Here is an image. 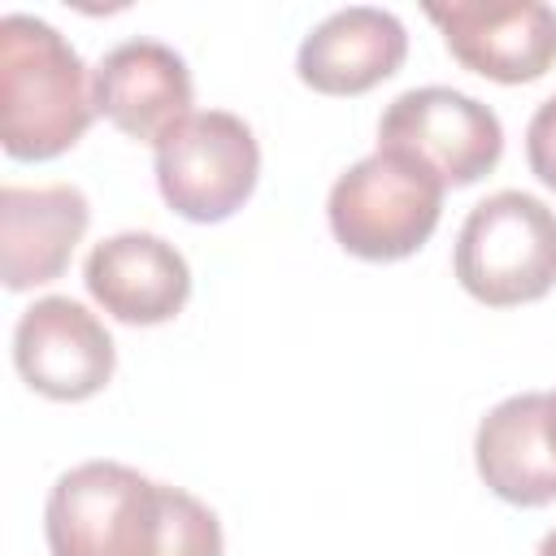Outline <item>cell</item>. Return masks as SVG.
<instances>
[{
    "label": "cell",
    "instance_id": "14",
    "mask_svg": "<svg viewBox=\"0 0 556 556\" xmlns=\"http://www.w3.org/2000/svg\"><path fill=\"white\" fill-rule=\"evenodd\" d=\"M526 161H530V174L547 191H556V96H547L526 126Z\"/></svg>",
    "mask_w": 556,
    "mask_h": 556
},
{
    "label": "cell",
    "instance_id": "5",
    "mask_svg": "<svg viewBox=\"0 0 556 556\" xmlns=\"http://www.w3.org/2000/svg\"><path fill=\"white\" fill-rule=\"evenodd\" d=\"M161 200L200 226L235 217L261 178V148L239 113L204 109L152 143Z\"/></svg>",
    "mask_w": 556,
    "mask_h": 556
},
{
    "label": "cell",
    "instance_id": "6",
    "mask_svg": "<svg viewBox=\"0 0 556 556\" xmlns=\"http://www.w3.org/2000/svg\"><path fill=\"white\" fill-rule=\"evenodd\" d=\"M378 148L417 161L443 187H469L500 165L504 126L491 104L456 87H413L382 109Z\"/></svg>",
    "mask_w": 556,
    "mask_h": 556
},
{
    "label": "cell",
    "instance_id": "7",
    "mask_svg": "<svg viewBox=\"0 0 556 556\" xmlns=\"http://www.w3.org/2000/svg\"><path fill=\"white\" fill-rule=\"evenodd\" d=\"M13 365L22 382L43 400L78 404L109 387L117 348L87 304L70 295H43L22 308L13 326Z\"/></svg>",
    "mask_w": 556,
    "mask_h": 556
},
{
    "label": "cell",
    "instance_id": "9",
    "mask_svg": "<svg viewBox=\"0 0 556 556\" xmlns=\"http://www.w3.org/2000/svg\"><path fill=\"white\" fill-rule=\"evenodd\" d=\"M87 295L126 326H161L174 321L191 300V265L187 256L152 235V230H122L100 239L83 265Z\"/></svg>",
    "mask_w": 556,
    "mask_h": 556
},
{
    "label": "cell",
    "instance_id": "4",
    "mask_svg": "<svg viewBox=\"0 0 556 556\" xmlns=\"http://www.w3.org/2000/svg\"><path fill=\"white\" fill-rule=\"evenodd\" d=\"M452 269L486 308L543 300L556 287V208L530 191H495L478 200L460 222Z\"/></svg>",
    "mask_w": 556,
    "mask_h": 556
},
{
    "label": "cell",
    "instance_id": "12",
    "mask_svg": "<svg viewBox=\"0 0 556 556\" xmlns=\"http://www.w3.org/2000/svg\"><path fill=\"white\" fill-rule=\"evenodd\" d=\"M408 56V30L391 9L352 4L321 17L300 52L295 74L317 96H365L391 78Z\"/></svg>",
    "mask_w": 556,
    "mask_h": 556
},
{
    "label": "cell",
    "instance_id": "1",
    "mask_svg": "<svg viewBox=\"0 0 556 556\" xmlns=\"http://www.w3.org/2000/svg\"><path fill=\"white\" fill-rule=\"evenodd\" d=\"M43 539L52 556H222L226 547L204 500L122 460L65 469L43 504Z\"/></svg>",
    "mask_w": 556,
    "mask_h": 556
},
{
    "label": "cell",
    "instance_id": "3",
    "mask_svg": "<svg viewBox=\"0 0 556 556\" xmlns=\"http://www.w3.org/2000/svg\"><path fill=\"white\" fill-rule=\"evenodd\" d=\"M443 182L400 152H369L348 165L326 200L330 235L361 261H404L426 248L443 217Z\"/></svg>",
    "mask_w": 556,
    "mask_h": 556
},
{
    "label": "cell",
    "instance_id": "15",
    "mask_svg": "<svg viewBox=\"0 0 556 556\" xmlns=\"http://www.w3.org/2000/svg\"><path fill=\"white\" fill-rule=\"evenodd\" d=\"M547 434H552V447H556V391H547Z\"/></svg>",
    "mask_w": 556,
    "mask_h": 556
},
{
    "label": "cell",
    "instance_id": "16",
    "mask_svg": "<svg viewBox=\"0 0 556 556\" xmlns=\"http://www.w3.org/2000/svg\"><path fill=\"white\" fill-rule=\"evenodd\" d=\"M539 556H556V530H552V534L539 543Z\"/></svg>",
    "mask_w": 556,
    "mask_h": 556
},
{
    "label": "cell",
    "instance_id": "8",
    "mask_svg": "<svg viewBox=\"0 0 556 556\" xmlns=\"http://www.w3.org/2000/svg\"><path fill=\"white\" fill-rule=\"evenodd\" d=\"M447 52L491 83H534L556 65V9L543 0L513 4H426Z\"/></svg>",
    "mask_w": 556,
    "mask_h": 556
},
{
    "label": "cell",
    "instance_id": "10",
    "mask_svg": "<svg viewBox=\"0 0 556 556\" xmlns=\"http://www.w3.org/2000/svg\"><path fill=\"white\" fill-rule=\"evenodd\" d=\"M96 113L109 117L122 135L156 143L182 117H191V70L187 61L156 39H126L100 56L91 70Z\"/></svg>",
    "mask_w": 556,
    "mask_h": 556
},
{
    "label": "cell",
    "instance_id": "2",
    "mask_svg": "<svg viewBox=\"0 0 556 556\" xmlns=\"http://www.w3.org/2000/svg\"><path fill=\"white\" fill-rule=\"evenodd\" d=\"M96 117L91 78L70 39L30 13L0 17V143L13 161L70 152Z\"/></svg>",
    "mask_w": 556,
    "mask_h": 556
},
{
    "label": "cell",
    "instance_id": "13",
    "mask_svg": "<svg viewBox=\"0 0 556 556\" xmlns=\"http://www.w3.org/2000/svg\"><path fill=\"white\" fill-rule=\"evenodd\" d=\"M473 465L491 495L517 508L556 500V447L547 434V391L500 400L473 434Z\"/></svg>",
    "mask_w": 556,
    "mask_h": 556
},
{
    "label": "cell",
    "instance_id": "11",
    "mask_svg": "<svg viewBox=\"0 0 556 556\" xmlns=\"http://www.w3.org/2000/svg\"><path fill=\"white\" fill-rule=\"evenodd\" d=\"M91 226V204L74 182L0 187V278L9 291L56 282Z\"/></svg>",
    "mask_w": 556,
    "mask_h": 556
}]
</instances>
